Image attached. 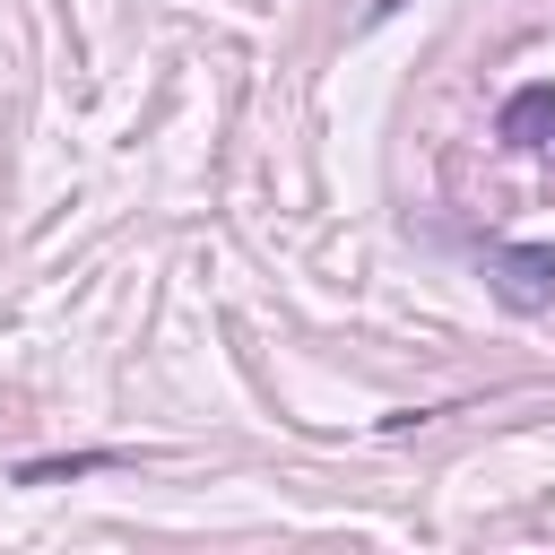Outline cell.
Instances as JSON below:
<instances>
[{
  "instance_id": "obj_3",
  "label": "cell",
  "mask_w": 555,
  "mask_h": 555,
  "mask_svg": "<svg viewBox=\"0 0 555 555\" xmlns=\"http://www.w3.org/2000/svg\"><path fill=\"white\" fill-rule=\"evenodd\" d=\"M87 468H113V451H69V460H26L17 486H52V477H87Z\"/></svg>"
},
{
  "instance_id": "obj_2",
  "label": "cell",
  "mask_w": 555,
  "mask_h": 555,
  "mask_svg": "<svg viewBox=\"0 0 555 555\" xmlns=\"http://www.w3.org/2000/svg\"><path fill=\"white\" fill-rule=\"evenodd\" d=\"M494 130H503V147H546V139H555V87H546V78L512 87L503 113H494Z\"/></svg>"
},
{
  "instance_id": "obj_1",
  "label": "cell",
  "mask_w": 555,
  "mask_h": 555,
  "mask_svg": "<svg viewBox=\"0 0 555 555\" xmlns=\"http://www.w3.org/2000/svg\"><path fill=\"white\" fill-rule=\"evenodd\" d=\"M486 286H494L503 312H546L555 304V243H494Z\"/></svg>"
}]
</instances>
